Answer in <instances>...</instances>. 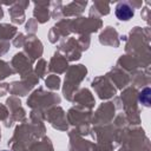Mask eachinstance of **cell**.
I'll return each mask as SVG.
<instances>
[{"mask_svg": "<svg viewBox=\"0 0 151 151\" xmlns=\"http://www.w3.org/2000/svg\"><path fill=\"white\" fill-rule=\"evenodd\" d=\"M150 88H144V91L140 93V96H139V100L144 104V105H146V106H149L150 105V100H149V98H150Z\"/></svg>", "mask_w": 151, "mask_h": 151, "instance_id": "7a4b0ae2", "label": "cell"}, {"mask_svg": "<svg viewBox=\"0 0 151 151\" xmlns=\"http://www.w3.org/2000/svg\"><path fill=\"white\" fill-rule=\"evenodd\" d=\"M133 14V8L127 2H119L116 7V15L119 20H130Z\"/></svg>", "mask_w": 151, "mask_h": 151, "instance_id": "6da1fadb", "label": "cell"}, {"mask_svg": "<svg viewBox=\"0 0 151 151\" xmlns=\"http://www.w3.org/2000/svg\"><path fill=\"white\" fill-rule=\"evenodd\" d=\"M5 151H6V150H5Z\"/></svg>", "mask_w": 151, "mask_h": 151, "instance_id": "3957f363", "label": "cell"}]
</instances>
